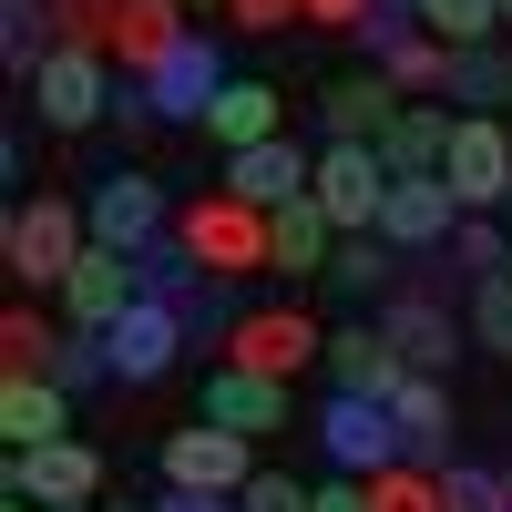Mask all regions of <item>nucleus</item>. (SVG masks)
<instances>
[{"label":"nucleus","instance_id":"nucleus-1","mask_svg":"<svg viewBox=\"0 0 512 512\" xmlns=\"http://www.w3.org/2000/svg\"><path fill=\"white\" fill-rule=\"evenodd\" d=\"M0 256H11L21 287H52V297H62V277L93 256V216H82L72 195H31V205H11V236H0Z\"/></svg>","mask_w":512,"mask_h":512},{"label":"nucleus","instance_id":"nucleus-2","mask_svg":"<svg viewBox=\"0 0 512 512\" xmlns=\"http://www.w3.org/2000/svg\"><path fill=\"white\" fill-rule=\"evenodd\" d=\"M175 236L195 246V267H205V277H226V287L267 267V216H256L246 195H226V185H216V195H195V205H175Z\"/></svg>","mask_w":512,"mask_h":512},{"label":"nucleus","instance_id":"nucleus-3","mask_svg":"<svg viewBox=\"0 0 512 512\" xmlns=\"http://www.w3.org/2000/svg\"><path fill=\"white\" fill-rule=\"evenodd\" d=\"M328 359V328L297 308H246L236 328H226V369H256V379H297V369H318Z\"/></svg>","mask_w":512,"mask_h":512},{"label":"nucleus","instance_id":"nucleus-4","mask_svg":"<svg viewBox=\"0 0 512 512\" xmlns=\"http://www.w3.org/2000/svg\"><path fill=\"white\" fill-rule=\"evenodd\" d=\"M379 328H390L400 369H420V379H451V359L472 349V318H461L451 297H431V287H400V297H379Z\"/></svg>","mask_w":512,"mask_h":512},{"label":"nucleus","instance_id":"nucleus-5","mask_svg":"<svg viewBox=\"0 0 512 512\" xmlns=\"http://www.w3.org/2000/svg\"><path fill=\"white\" fill-rule=\"evenodd\" d=\"M185 308H164V297H134V308H123L113 328H103V359H113V390H154L164 369L185 359Z\"/></svg>","mask_w":512,"mask_h":512},{"label":"nucleus","instance_id":"nucleus-6","mask_svg":"<svg viewBox=\"0 0 512 512\" xmlns=\"http://www.w3.org/2000/svg\"><path fill=\"white\" fill-rule=\"evenodd\" d=\"M226 82H236V72H226V41L205 31V21H195V31L175 41V52H164V62L144 72V103H154L164 123H205V113H216V93H226Z\"/></svg>","mask_w":512,"mask_h":512},{"label":"nucleus","instance_id":"nucleus-7","mask_svg":"<svg viewBox=\"0 0 512 512\" xmlns=\"http://www.w3.org/2000/svg\"><path fill=\"white\" fill-rule=\"evenodd\" d=\"M82 216H93V246H113V256H144L154 236H175V205H164V185L134 175V164H113V175L82 195Z\"/></svg>","mask_w":512,"mask_h":512},{"label":"nucleus","instance_id":"nucleus-8","mask_svg":"<svg viewBox=\"0 0 512 512\" xmlns=\"http://www.w3.org/2000/svg\"><path fill=\"white\" fill-rule=\"evenodd\" d=\"M113 93H123V72L103 52H52L31 72V113L52 123V134H82V123H113Z\"/></svg>","mask_w":512,"mask_h":512},{"label":"nucleus","instance_id":"nucleus-9","mask_svg":"<svg viewBox=\"0 0 512 512\" xmlns=\"http://www.w3.org/2000/svg\"><path fill=\"white\" fill-rule=\"evenodd\" d=\"M318 441H328V461H338L349 482H379V472H400V420H390V400L328 390V410H318Z\"/></svg>","mask_w":512,"mask_h":512},{"label":"nucleus","instance_id":"nucleus-10","mask_svg":"<svg viewBox=\"0 0 512 512\" xmlns=\"http://www.w3.org/2000/svg\"><path fill=\"white\" fill-rule=\"evenodd\" d=\"M318 216L338 236H379V205H390V164H379V144H328L318 154Z\"/></svg>","mask_w":512,"mask_h":512},{"label":"nucleus","instance_id":"nucleus-11","mask_svg":"<svg viewBox=\"0 0 512 512\" xmlns=\"http://www.w3.org/2000/svg\"><path fill=\"white\" fill-rule=\"evenodd\" d=\"M441 175H451V195H461V216H502V195H512V123H502V113H461Z\"/></svg>","mask_w":512,"mask_h":512},{"label":"nucleus","instance_id":"nucleus-12","mask_svg":"<svg viewBox=\"0 0 512 512\" xmlns=\"http://www.w3.org/2000/svg\"><path fill=\"white\" fill-rule=\"evenodd\" d=\"M0 492L41 502V512H72V502H103V451L93 441H52V451H11L0 461Z\"/></svg>","mask_w":512,"mask_h":512},{"label":"nucleus","instance_id":"nucleus-13","mask_svg":"<svg viewBox=\"0 0 512 512\" xmlns=\"http://www.w3.org/2000/svg\"><path fill=\"white\" fill-rule=\"evenodd\" d=\"M164 482H175V492H246L256 482V441L246 431H216V420L164 431Z\"/></svg>","mask_w":512,"mask_h":512},{"label":"nucleus","instance_id":"nucleus-14","mask_svg":"<svg viewBox=\"0 0 512 512\" xmlns=\"http://www.w3.org/2000/svg\"><path fill=\"white\" fill-rule=\"evenodd\" d=\"M451 226H461V195H451V175H390L379 236H390L400 256H431V246H451Z\"/></svg>","mask_w":512,"mask_h":512},{"label":"nucleus","instance_id":"nucleus-15","mask_svg":"<svg viewBox=\"0 0 512 512\" xmlns=\"http://www.w3.org/2000/svg\"><path fill=\"white\" fill-rule=\"evenodd\" d=\"M318 185V154H297V134H277V144H246V154H226V195H246L256 216H277V205H297Z\"/></svg>","mask_w":512,"mask_h":512},{"label":"nucleus","instance_id":"nucleus-16","mask_svg":"<svg viewBox=\"0 0 512 512\" xmlns=\"http://www.w3.org/2000/svg\"><path fill=\"white\" fill-rule=\"evenodd\" d=\"M390 420H400V461H420V472H451V461H461V451H451V441H461V431H451V379H420V369H410L400 390H390Z\"/></svg>","mask_w":512,"mask_h":512},{"label":"nucleus","instance_id":"nucleus-17","mask_svg":"<svg viewBox=\"0 0 512 512\" xmlns=\"http://www.w3.org/2000/svg\"><path fill=\"white\" fill-rule=\"evenodd\" d=\"M328 390H359V400H390L400 390V349H390V328H379V318H349V328H328Z\"/></svg>","mask_w":512,"mask_h":512},{"label":"nucleus","instance_id":"nucleus-18","mask_svg":"<svg viewBox=\"0 0 512 512\" xmlns=\"http://www.w3.org/2000/svg\"><path fill=\"white\" fill-rule=\"evenodd\" d=\"M400 82L390 72H349V82H328V93H318V123H328V144H379V134H390V123H400Z\"/></svg>","mask_w":512,"mask_h":512},{"label":"nucleus","instance_id":"nucleus-19","mask_svg":"<svg viewBox=\"0 0 512 512\" xmlns=\"http://www.w3.org/2000/svg\"><path fill=\"white\" fill-rule=\"evenodd\" d=\"M134 297H144V277H134V256H113V246H93V256H82V267L62 277V328H113L123 308H134Z\"/></svg>","mask_w":512,"mask_h":512},{"label":"nucleus","instance_id":"nucleus-20","mask_svg":"<svg viewBox=\"0 0 512 512\" xmlns=\"http://www.w3.org/2000/svg\"><path fill=\"white\" fill-rule=\"evenodd\" d=\"M205 420L216 431H246V441H267V431H287V379H256V369H205Z\"/></svg>","mask_w":512,"mask_h":512},{"label":"nucleus","instance_id":"nucleus-21","mask_svg":"<svg viewBox=\"0 0 512 512\" xmlns=\"http://www.w3.org/2000/svg\"><path fill=\"white\" fill-rule=\"evenodd\" d=\"M205 134H216V154L277 144V134H287V93H277V82H256V72H236L226 93H216V113H205Z\"/></svg>","mask_w":512,"mask_h":512},{"label":"nucleus","instance_id":"nucleus-22","mask_svg":"<svg viewBox=\"0 0 512 512\" xmlns=\"http://www.w3.org/2000/svg\"><path fill=\"white\" fill-rule=\"evenodd\" d=\"M0 431H11V451L72 441V390L62 379H0Z\"/></svg>","mask_w":512,"mask_h":512},{"label":"nucleus","instance_id":"nucleus-23","mask_svg":"<svg viewBox=\"0 0 512 512\" xmlns=\"http://www.w3.org/2000/svg\"><path fill=\"white\" fill-rule=\"evenodd\" d=\"M451 134H461V113H451V103H400V123L379 134V164H390V175H441Z\"/></svg>","mask_w":512,"mask_h":512},{"label":"nucleus","instance_id":"nucleus-24","mask_svg":"<svg viewBox=\"0 0 512 512\" xmlns=\"http://www.w3.org/2000/svg\"><path fill=\"white\" fill-rule=\"evenodd\" d=\"M328 256H338V226L318 216V195H297V205H277V216H267V267L328 277Z\"/></svg>","mask_w":512,"mask_h":512},{"label":"nucleus","instance_id":"nucleus-25","mask_svg":"<svg viewBox=\"0 0 512 512\" xmlns=\"http://www.w3.org/2000/svg\"><path fill=\"white\" fill-rule=\"evenodd\" d=\"M400 267H410V256H400L390 236H338V256H328V287L369 308V297H400Z\"/></svg>","mask_w":512,"mask_h":512},{"label":"nucleus","instance_id":"nucleus-26","mask_svg":"<svg viewBox=\"0 0 512 512\" xmlns=\"http://www.w3.org/2000/svg\"><path fill=\"white\" fill-rule=\"evenodd\" d=\"M461 113H502L512 103V41H482V52H451V93Z\"/></svg>","mask_w":512,"mask_h":512},{"label":"nucleus","instance_id":"nucleus-27","mask_svg":"<svg viewBox=\"0 0 512 512\" xmlns=\"http://www.w3.org/2000/svg\"><path fill=\"white\" fill-rule=\"evenodd\" d=\"M134 277H144V297H164V308H195V297L216 287V277L195 267V246H185V236H154V246L134 256Z\"/></svg>","mask_w":512,"mask_h":512},{"label":"nucleus","instance_id":"nucleus-28","mask_svg":"<svg viewBox=\"0 0 512 512\" xmlns=\"http://www.w3.org/2000/svg\"><path fill=\"white\" fill-rule=\"evenodd\" d=\"M52 0H0V62H11V82H31L41 62H52Z\"/></svg>","mask_w":512,"mask_h":512},{"label":"nucleus","instance_id":"nucleus-29","mask_svg":"<svg viewBox=\"0 0 512 512\" xmlns=\"http://www.w3.org/2000/svg\"><path fill=\"white\" fill-rule=\"evenodd\" d=\"M52 349H62V318H41V308L0 318V379H52Z\"/></svg>","mask_w":512,"mask_h":512},{"label":"nucleus","instance_id":"nucleus-30","mask_svg":"<svg viewBox=\"0 0 512 512\" xmlns=\"http://www.w3.org/2000/svg\"><path fill=\"white\" fill-rule=\"evenodd\" d=\"M420 31L451 52H482V41H502V0H420Z\"/></svg>","mask_w":512,"mask_h":512},{"label":"nucleus","instance_id":"nucleus-31","mask_svg":"<svg viewBox=\"0 0 512 512\" xmlns=\"http://www.w3.org/2000/svg\"><path fill=\"white\" fill-rule=\"evenodd\" d=\"M502 256H512V226H492V216H461V226H451V256H441V267H451L461 287H482V277H502Z\"/></svg>","mask_w":512,"mask_h":512},{"label":"nucleus","instance_id":"nucleus-32","mask_svg":"<svg viewBox=\"0 0 512 512\" xmlns=\"http://www.w3.org/2000/svg\"><path fill=\"white\" fill-rule=\"evenodd\" d=\"M113 31H123V0H52V41L62 52H103L113 62Z\"/></svg>","mask_w":512,"mask_h":512},{"label":"nucleus","instance_id":"nucleus-33","mask_svg":"<svg viewBox=\"0 0 512 512\" xmlns=\"http://www.w3.org/2000/svg\"><path fill=\"white\" fill-rule=\"evenodd\" d=\"M441 512H512L502 461H451V472H441Z\"/></svg>","mask_w":512,"mask_h":512},{"label":"nucleus","instance_id":"nucleus-34","mask_svg":"<svg viewBox=\"0 0 512 512\" xmlns=\"http://www.w3.org/2000/svg\"><path fill=\"white\" fill-rule=\"evenodd\" d=\"M369 512H441V472H420V461L379 472V482H369Z\"/></svg>","mask_w":512,"mask_h":512},{"label":"nucleus","instance_id":"nucleus-35","mask_svg":"<svg viewBox=\"0 0 512 512\" xmlns=\"http://www.w3.org/2000/svg\"><path fill=\"white\" fill-rule=\"evenodd\" d=\"M461 318H472V349L512 359V287H502V277H482V287H472V308H461Z\"/></svg>","mask_w":512,"mask_h":512},{"label":"nucleus","instance_id":"nucleus-36","mask_svg":"<svg viewBox=\"0 0 512 512\" xmlns=\"http://www.w3.org/2000/svg\"><path fill=\"white\" fill-rule=\"evenodd\" d=\"M52 379H62V390H93V379H113L103 338H93V328H62V349H52Z\"/></svg>","mask_w":512,"mask_h":512},{"label":"nucleus","instance_id":"nucleus-37","mask_svg":"<svg viewBox=\"0 0 512 512\" xmlns=\"http://www.w3.org/2000/svg\"><path fill=\"white\" fill-rule=\"evenodd\" d=\"M410 31H420V0H369V11H359V41H369L379 62H390Z\"/></svg>","mask_w":512,"mask_h":512},{"label":"nucleus","instance_id":"nucleus-38","mask_svg":"<svg viewBox=\"0 0 512 512\" xmlns=\"http://www.w3.org/2000/svg\"><path fill=\"white\" fill-rule=\"evenodd\" d=\"M236 512H318V492H308V482H287V472H256V482L236 492Z\"/></svg>","mask_w":512,"mask_h":512},{"label":"nucleus","instance_id":"nucleus-39","mask_svg":"<svg viewBox=\"0 0 512 512\" xmlns=\"http://www.w3.org/2000/svg\"><path fill=\"white\" fill-rule=\"evenodd\" d=\"M226 21L236 31H287V21H308V0H226Z\"/></svg>","mask_w":512,"mask_h":512},{"label":"nucleus","instance_id":"nucleus-40","mask_svg":"<svg viewBox=\"0 0 512 512\" xmlns=\"http://www.w3.org/2000/svg\"><path fill=\"white\" fill-rule=\"evenodd\" d=\"M154 123H164V113L144 103V82H123V93H113V134H123V144H144Z\"/></svg>","mask_w":512,"mask_h":512},{"label":"nucleus","instance_id":"nucleus-41","mask_svg":"<svg viewBox=\"0 0 512 512\" xmlns=\"http://www.w3.org/2000/svg\"><path fill=\"white\" fill-rule=\"evenodd\" d=\"M154 512H236V492H175V482H164Z\"/></svg>","mask_w":512,"mask_h":512},{"label":"nucleus","instance_id":"nucleus-42","mask_svg":"<svg viewBox=\"0 0 512 512\" xmlns=\"http://www.w3.org/2000/svg\"><path fill=\"white\" fill-rule=\"evenodd\" d=\"M318 512H369V482H349V472L318 482Z\"/></svg>","mask_w":512,"mask_h":512},{"label":"nucleus","instance_id":"nucleus-43","mask_svg":"<svg viewBox=\"0 0 512 512\" xmlns=\"http://www.w3.org/2000/svg\"><path fill=\"white\" fill-rule=\"evenodd\" d=\"M359 11H369V0H308V21H318V31H359Z\"/></svg>","mask_w":512,"mask_h":512},{"label":"nucleus","instance_id":"nucleus-44","mask_svg":"<svg viewBox=\"0 0 512 512\" xmlns=\"http://www.w3.org/2000/svg\"><path fill=\"white\" fill-rule=\"evenodd\" d=\"M103 512H154V502H103Z\"/></svg>","mask_w":512,"mask_h":512},{"label":"nucleus","instance_id":"nucleus-45","mask_svg":"<svg viewBox=\"0 0 512 512\" xmlns=\"http://www.w3.org/2000/svg\"><path fill=\"white\" fill-rule=\"evenodd\" d=\"M185 11H226V0H185Z\"/></svg>","mask_w":512,"mask_h":512},{"label":"nucleus","instance_id":"nucleus-46","mask_svg":"<svg viewBox=\"0 0 512 512\" xmlns=\"http://www.w3.org/2000/svg\"><path fill=\"white\" fill-rule=\"evenodd\" d=\"M0 512H41V502H0Z\"/></svg>","mask_w":512,"mask_h":512},{"label":"nucleus","instance_id":"nucleus-47","mask_svg":"<svg viewBox=\"0 0 512 512\" xmlns=\"http://www.w3.org/2000/svg\"><path fill=\"white\" fill-rule=\"evenodd\" d=\"M502 287H512V256H502Z\"/></svg>","mask_w":512,"mask_h":512},{"label":"nucleus","instance_id":"nucleus-48","mask_svg":"<svg viewBox=\"0 0 512 512\" xmlns=\"http://www.w3.org/2000/svg\"><path fill=\"white\" fill-rule=\"evenodd\" d=\"M72 512H103V502H72Z\"/></svg>","mask_w":512,"mask_h":512},{"label":"nucleus","instance_id":"nucleus-49","mask_svg":"<svg viewBox=\"0 0 512 512\" xmlns=\"http://www.w3.org/2000/svg\"><path fill=\"white\" fill-rule=\"evenodd\" d=\"M502 31H512V0H502Z\"/></svg>","mask_w":512,"mask_h":512},{"label":"nucleus","instance_id":"nucleus-50","mask_svg":"<svg viewBox=\"0 0 512 512\" xmlns=\"http://www.w3.org/2000/svg\"><path fill=\"white\" fill-rule=\"evenodd\" d=\"M502 482H512V451H502Z\"/></svg>","mask_w":512,"mask_h":512},{"label":"nucleus","instance_id":"nucleus-51","mask_svg":"<svg viewBox=\"0 0 512 512\" xmlns=\"http://www.w3.org/2000/svg\"><path fill=\"white\" fill-rule=\"evenodd\" d=\"M502 226H512V195H502Z\"/></svg>","mask_w":512,"mask_h":512}]
</instances>
